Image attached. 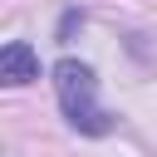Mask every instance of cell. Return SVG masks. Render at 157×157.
Returning <instances> with one entry per match:
<instances>
[{
  "instance_id": "1",
  "label": "cell",
  "mask_w": 157,
  "mask_h": 157,
  "mask_svg": "<svg viewBox=\"0 0 157 157\" xmlns=\"http://www.w3.org/2000/svg\"><path fill=\"white\" fill-rule=\"evenodd\" d=\"M54 93H59L64 118H69L78 132H108V128H113V118L93 108V69H88V64L59 59V64H54Z\"/></svg>"
},
{
  "instance_id": "2",
  "label": "cell",
  "mask_w": 157,
  "mask_h": 157,
  "mask_svg": "<svg viewBox=\"0 0 157 157\" xmlns=\"http://www.w3.org/2000/svg\"><path fill=\"white\" fill-rule=\"evenodd\" d=\"M0 78H5L10 88H20V83L39 78V54H34L25 39H10V44L0 49Z\"/></svg>"
}]
</instances>
